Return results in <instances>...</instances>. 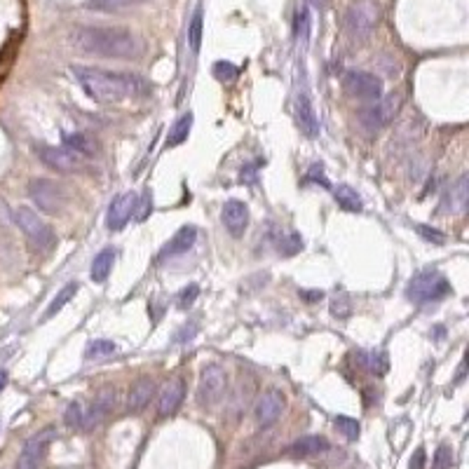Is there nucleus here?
I'll return each mask as SVG.
<instances>
[{
    "mask_svg": "<svg viewBox=\"0 0 469 469\" xmlns=\"http://www.w3.org/2000/svg\"><path fill=\"white\" fill-rule=\"evenodd\" d=\"M333 425H336L338 432L343 434L345 439H350V441H357L359 439V432H362L359 422L355 420V417H350V415H338L336 420H333Z\"/></svg>",
    "mask_w": 469,
    "mask_h": 469,
    "instance_id": "obj_30",
    "label": "nucleus"
},
{
    "mask_svg": "<svg viewBox=\"0 0 469 469\" xmlns=\"http://www.w3.org/2000/svg\"><path fill=\"white\" fill-rule=\"evenodd\" d=\"M343 89L359 101H378L383 96V80L366 70H348L343 75Z\"/></svg>",
    "mask_w": 469,
    "mask_h": 469,
    "instance_id": "obj_9",
    "label": "nucleus"
},
{
    "mask_svg": "<svg viewBox=\"0 0 469 469\" xmlns=\"http://www.w3.org/2000/svg\"><path fill=\"white\" fill-rule=\"evenodd\" d=\"M326 451H329V441H326V436H319V434L300 436V439H295L291 446L286 448V453L293 455V458H314V455H322Z\"/></svg>",
    "mask_w": 469,
    "mask_h": 469,
    "instance_id": "obj_19",
    "label": "nucleus"
},
{
    "mask_svg": "<svg viewBox=\"0 0 469 469\" xmlns=\"http://www.w3.org/2000/svg\"><path fill=\"white\" fill-rule=\"evenodd\" d=\"M29 195L31 200L43 214H61L63 207H66V192L56 181H49V178H33L29 183Z\"/></svg>",
    "mask_w": 469,
    "mask_h": 469,
    "instance_id": "obj_8",
    "label": "nucleus"
},
{
    "mask_svg": "<svg viewBox=\"0 0 469 469\" xmlns=\"http://www.w3.org/2000/svg\"><path fill=\"white\" fill-rule=\"evenodd\" d=\"M56 436L54 427H45L38 434H33L31 439L24 443L22 453H19L17 469H40L45 455H47V448L52 439Z\"/></svg>",
    "mask_w": 469,
    "mask_h": 469,
    "instance_id": "obj_11",
    "label": "nucleus"
},
{
    "mask_svg": "<svg viewBox=\"0 0 469 469\" xmlns=\"http://www.w3.org/2000/svg\"><path fill=\"white\" fill-rule=\"evenodd\" d=\"M425 460H427V455H425V448H415V453L410 455V462H408V469H425Z\"/></svg>",
    "mask_w": 469,
    "mask_h": 469,
    "instance_id": "obj_41",
    "label": "nucleus"
},
{
    "mask_svg": "<svg viewBox=\"0 0 469 469\" xmlns=\"http://www.w3.org/2000/svg\"><path fill=\"white\" fill-rule=\"evenodd\" d=\"M211 73H214V78L221 82H233V80H237V75H240V68L230 61H216L214 68H211Z\"/></svg>",
    "mask_w": 469,
    "mask_h": 469,
    "instance_id": "obj_31",
    "label": "nucleus"
},
{
    "mask_svg": "<svg viewBox=\"0 0 469 469\" xmlns=\"http://www.w3.org/2000/svg\"><path fill=\"white\" fill-rule=\"evenodd\" d=\"M333 197H336L338 207L343 211H350V214H357V211L364 209L362 197H359V192L352 188V185H338V188L333 190Z\"/></svg>",
    "mask_w": 469,
    "mask_h": 469,
    "instance_id": "obj_23",
    "label": "nucleus"
},
{
    "mask_svg": "<svg viewBox=\"0 0 469 469\" xmlns=\"http://www.w3.org/2000/svg\"><path fill=\"white\" fill-rule=\"evenodd\" d=\"M350 312H352V307H350L348 298H336L331 303V314H333V317H348Z\"/></svg>",
    "mask_w": 469,
    "mask_h": 469,
    "instance_id": "obj_40",
    "label": "nucleus"
},
{
    "mask_svg": "<svg viewBox=\"0 0 469 469\" xmlns=\"http://www.w3.org/2000/svg\"><path fill=\"white\" fill-rule=\"evenodd\" d=\"M415 230H417V235H420V237H425V240L434 242V244H443V242H446V237H443V235H441V233H439V230H436V228L417 226Z\"/></svg>",
    "mask_w": 469,
    "mask_h": 469,
    "instance_id": "obj_39",
    "label": "nucleus"
},
{
    "mask_svg": "<svg viewBox=\"0 0 469 469\" xmlns=\"http://www.w3.org/2000/svg\"><path fill=\"white\" fill-rule=\"evenodd\" d=\"M295 120H298V127L303 130L305 137L317 139L319 137V118L317 111H314L312 99L307 96V92H300L295 96Z\"/></svg>",
    "mask_w": 469,
    "mask_h": 469,
    "instance_id": "obj_17",
    "label": "nucleus"
},
{
    "mask_svg": "<svg viewBox=\"0 0 469 469\" xmlns=\"http://www.w3.org/2000/svg\"><path fill=\"white\" fill-rule=\"evenodd\" d=\"M70 73L75 75L78 85L85 89L89 99L99 104H118L125 99H141L151 94V85L144 75L122 73V70H108L96 66H73Z\"/></svg>",
    "mask_w": 469,
    "mask_h": 469,
    "instance_id": "obj_1",
    "label": "nucleus"
},
{
    "mask_svg": "<svg viewBox=\"0 0 469 469\" xmlns=\"http://www.w3.org/2000/svg\"><path fill=\"white\" fill-rule=\"evenodd\" d=\"M12 221L17 223L19 230L24 233V237L29 240L31 247L36 249V252H52L54 244H56V235L52 226H47V223L43 221L40 216L36 214L31 207H19L12 211Z\"/></svg>",
    "mask_w": 469,
    "mask_h": 469,
    "instance_id": "obj_3",
    "label": "nucleus"
},
{
    "mask_svg": "<svg viewBox=\"0 0 469 469\" xmlns=\"http://www.w3.org/2000/svg\"><path fill=\"white\" fill-rule=\"evenodd\" d=\"M5 385H8V374H5V371H0V392L5 390Z\"/></svg>",
    "mask_w": 469,
    "mask_h": 469,
    "instance_id": "obj_44",
    "label": "nucleus"
},
{
    "mask_svg": "<svg viewBox=\"0 0 469 469\" xmlns=\"http://www.w3.org/2000/svg\"><path fill=\"white\" fill-rule=\"evenodd\" d=\"M141 3H148V0H87L85 5L87 10H94V12H120Z\"/></svg>",
    "mask_w": 469,
    "mask_h": 469,
    "instance_id": "obj_26",
    "label": "nucleus"
},
{
    "mask_svg": "<svg viewBox=\"0 0 469 469\" xmlns=\"http://www.w3.org/2000/svg\"><path fill=\"white\" fill-rule=\"evenodd\" d=\"M63 146L75 155H92L94 153V146L89 144L85 134H63Z\"/></svg>",
    "mask_w": 469,
    "mask_h": 469,
    "instance_id": "obj_27",
    "label": "nucleus"
},
{
    "mask_svg": "<svg viewBox=\"0 0 469 469\" xmlns=\"http://www.w3.org/2000/svg\"><path fill=\"white\" fill-rule=\"evenodd\" d=\"M286 408V397L284 392L277 390V387H270L266 390L263 394L259 397V401H256V408H254V417H256V425L268 429L272 427L275 422L279 420L282 413H284Z\"/></svg>",
    "mask_w": 469,
    "mask_h": 469,
    "instance_id": "obj_10",
    "label": "nucleus"
},
{
    "mask_svg": "<svg viewBox=\"0 0 469 469\" xmlns=\"http://www.w3.org/2000/svg\"><path fill=\"white\" fill-rule=\"evenodd\" d=\"M451 293V284L446 282L441 272L436 270H422L413 279L408 282L406 295L415 303H432V300H441Z\"/></svg>",
    "mask_w": 469,
    "mask_h": 469,
    "instance_id": "obj_5",
    "label": "nucleus"
},
{
    "mask_svg": "<svg viewBox=\"0 0 469 469\" xmlns=\"http://www.w3.org/2000/svg\"><path fill=\"white\" fill-rule=\"evenodd\" d=\"M82 417H85V408H82V403L80 401L68 403L66 413H63V422L73 429H82Z\"/></svg>",
    "mask_w": 469,
    "mask_h": 469,
    "instance_id": "obj_32",
    "label": "nucleus"
},
{
    "mask_svg": "<svg viewBox=\"0 0 469 469\" xmlns=\"http://www.w3.org/2000/svg\"><path fill=\"white\" fill-rule=\"evenodd\" d=\"M272 242H275V249H277L282 256H293L303 249V240H300V235L293 233V230H277V233L272 235Z\"/></svg>",
    "mask_w": 469,
    "mask_h": 469,
    "instance_id": "obj_22",
    "label": "nucleus"
},
{
    "mask_svg": "<svg viewBox=\"0 0 469 469\" xmlns=\"http://www.w3.org/2000/svg\"><path fill=\"white\" fill-rule=\"evenodd\" d=\"M183 399H185V385H183V380L174 378V380H169L162 390H160L157 415L160 417H171L178 408H181Z\"/></svg>",
    "mask_w": 469,
    "mask_h": 469,
    "instance_id": "obj_14",
    "label": "nucleus"
},
{
    "mask_svg": "<svg viewBox=\"0 0 469 469\" xmlns=\"http://www.w3.org/2000/svg\"><path fill=\"white\" fill-rule=\"evenodd\" d=\"M399 108H401V94L394 92V94L380 96V99L374 101L371 106L362 108V111L357 113V118L362 122L364 130L380 132L397 118V115H399Z\"/></svg>",
    "mask_w": 469,
    "mask_h": 469,
    "instance_id": "obj_7",
    "label": "nucleus"
},
{
    "mask_svg": "<svg viewBox=\"0 0 469 469\" xmlns=\"http://www.w3.org/2000/svg\"><path fill=\"white\" fill-rule=\"evenodd\" d=\"M113 263H115V249L113 247L101 249V252L94 256L92 270H89V277H92V282H96V284L106 282L108 275H111V270H113Z\"/></svg>",
    "mask_w": 469,
    "mask_h": 469,
    "instance_id": "obj_21",
    "label": "nucleus"
},
{
    "mask_svg": "<svg viewBox=\"0 0 469 469\" xmlns=\"http://www.w3.org/2000/svg\"><path fill=\"white\" fill-rule=\"evenodd\" d=\"M223 226L233 237H242L249 226V207L240 200H228L221 211Z\"/></svg>",
    "mask_w": 469,
    "mask_h": 469,
    "instance_id": "obj_16",
    "label": "nucleus"
},
{
    "mask_svg": "<svg viewBox=\"0 0 469 469\" xmlns=\"http://www.w3.org/2000/svg\"><path fill=\"white\" fill-rule=\"evenodd\" d=\"M303 298H307V300H319V298H322V291H314V293H303Z\"/></svg>",
    "mask_w": 469,
    "mask_h": 469,
    "instance_id": "obj_43",
    "label": "nucleus"
},
{
    "mask_svg": "<svg viewBox=\"0 0 469 469\" xmlns=\"http://www.w3.org/2000/svg\"><path fill=\"white\" fill-rule=\"evenodd\" d=\"M228 390V374L221 364H209L202 369L200 374V383H197V403L202 408H214L216 403L223 401Z\"/></svg>",
    "mask_w": 469,
    "mask_h": 469,
    "instance_id": "obj_6",
    "label": "nucleus"
},
{
    "mask_svg": "<svg viewBox=\"0 0 469 469\" xmlns=\"http://www.w3.org/2000/svg\"><path fill=\"white\" fill-rule=\"evenodd\" d=\"M451 465H453V451H451V446L441 443V446L436 448V453H434L432 469H451Z\"/></svg>",
    "mask_w": 469,
    "mask_h": 469,
    "instance_id": "obj_35",
    "label": "nucleus"
},
{
    "mask_svg": "<svg viewBox=\"0 0 469 469\" xmlns=\"http://www.w3.org/2000/svg\"><path fill=\"white\" fill-rule=\"evenodd\" d=\"M78 289H80L78 282H68L66 286L59 289V291H56V295L52 298V303H49V307L45 310V317L43 319H52L56 312H61L63 307H66L70 300H73V295L78 293Z\"/></svg>",
    "mask_w": 469,
    "mask_h": 469,
    "instance_id": "obj_24",
    "label": "nucleus"
},
{
    "mask_svg": "<svg viewBox=\"0 0 469 469\" xmlns=\"http://www.w3.org/2000/svg\"><path fill=\"white\" fill-rule=\"evenodd\" d=\"M153 397H155V383H153V378L148 376L139 378V380L132 385L130 397H127V410L134 415L141 413V410H146Z\"/></svg>",
    "mask_w": 469,
    "mask_h": 469,
    "instance_id": "obj_18",
    "label": "nucleus"
},
{
    "mask_svg": "<svg viewBox=\"0 0 469 469\" xmlns=\"http://www.w3.org/2000/svg\"><path fill=\"white\" fill-rule=\"evenodd\" d=\"M467 185H469V181H467V174H462V176L458 178V183H455V190H453L455 209H458L460 214L467 209Z\"/></svg>",
    "mask_w": 469,
    "mask_h": 469,
    "instance_id": "obj_34",
    "label": "nucleus"
},
{
    "mask_svg": "<svg viewBox=\"0 0 469 469\" xmlns=\"http://www.w3.org/2000/svg\"><path fill=\"white\" fill-rule=\"evenodd\" d=\"M115 397H118V392H115L113 387L101 390L99 394H96V399L92 401V406H89V410L85 413V417H82V429H87L89 432V429L99 427L101 422L113 413L115 403H118Z\"/></svg>",
    "mask_w": 469,
    "mask_h": 469,
    "instance_id": "obj_13",
    "label": "nucleus"
},
{
    "mask_svg": "<svg viewBox=\"0 0 469 469\" xmlns=\"http://www.w3.org/2000/svg\"><path fill=\"white\" fill-rule=\"evenodd\" d=\"M70 43L85 54L104 56V59H137L144 52V45L132 31L122 26H85L73 29Z\"/></svg>",
    "mask_w": 469,
    "mask_h": 469,
    "instance_id": "obj_2",
    "label": "nucleus"
},
{
    "mask_svg": "<svg viewBox=\"0 0 469 469\" xmlns=\"http://www.w3.org/2000/svg\"><path fill=\"white\" fill-rule=\"evenodd\" d=\"M197 295H200V286H197V284H188L181 293H178V307H181V310L190 307L192 303H195Z\"/></svg>",
    "mask_w": 469,
    "mask_h": 469,
    "instance_id": "obj_38",
    "label": "nucleus"
},
{
    "mask_svg": "<svg viewBox=\"0 0 469 469\" xmlns=\"http://www.w3.org/2000/svg\"><path fill=\"white\" fill-rule=\"evenodd\" d=\"M151 214H153V195H151V190H146L144 195L139 197V202H137L134 218H137V221H146Z\"/></svg>",
    "mask_w": 469,
    "mask_h": 469,
    "instance_id": "obj_37",
    "label": "nucleus"
},
{
    "mask_svg": "<svg viewBox=\"0 0 469 469\" xmlns=\"http://www.w3.org/2000/svg\"><path fill=\"white\" fill-rule=\"evenodd\" d=\"M137 202H139V195L137 192H122L115 200L111 202V207H108V216H106V226L111 233H118L130 223V218L134 216V211H137Z\"/></svg>",
    "mask_w": 469,
    "mask_h": 469,
    "instance_id": "obj_12",
    "label": "nucleus"
},
{
    "mask_svg": "<svg viewBox=\"0 0 469 469\" xmlns=\"http://www.w3.org/2000/svg\"><path fill=\"white\" fill-rule=\"evenodd\" d=\"M10 221H12V211L8 207V202L0 200V226H8Z\"/></svg>",
    "mask_w": 469,
    "mask_h": 469,
    "instance_id": "obj_42",
    "label": "nucleus"
},
{
    "mask_svg": "<svg viewBox=\"0 0 469 469\" xmlns=\"http://www.w3.org/2000/svg\"><path fill=\"white\" fill-rule=\"evenodd\" d=\"M197 240V228L195 226H183L178 233L171 237L169 242L162 247V252H160V259H174V256H181L185 254L188 249H192V244Z\"/></svg>",
    "mask_w": 469,
    "mask_h": 469,
    "instance_id": "obj_20",
    "label": "nucleus"
},
{
    "mask_svg": "<svg viewBox=\"0 0 469 469\" xmlns=\"http://www.w3.org/2000/svg\"><path fill=\"white\" fill-rule=\"evenodd\" d=\"M380 15L383 10L376 0H355L345 12V29H348L352 38L364 40V38L374 33V29L380 22Z\"/></svg>",
    "mask_w": 469,
    "mask_h": 469,
    "instance_id": "obj_4",
    "label": "nucleus"
},
{
    "mask_svg": "<svg viewBox=\"0 0 469 469\" xmlns=\"http://www.w3.org/2000/svg\"><path fill=\"white\" fill-rule=\"evenodd\" d=\"M188 43H190L192 52H200V45H202V8H197L195 15H192V19H190Z\"/></svg>",
    "mask_w": 469,
    "mask_h": 469,
    "instance_id": "obj_29",
    "label": "nucleus"
},
{
    "mask_svg": "<svg viewBox=\"0 0 469 469\" xmlns=\"http://www.w3.org/2000/svg\"><path fill=\"white\" fill-rule=\"evenodd\" d=\"M118 352V345L113 340H92L85 348V359H106Z\"/></svg>",
    "mask_w": 469,
    "mask_h": 469,
    "instance_id": "obj_28",
    "label": "nucleus"
},
{
    "mask_svg": "<svg viewBox=\"0 0 469 469\" xmlns=\"http://www.w3.org/2000/svg\"><path fill=\"white\" fill-rule=\"evenodd\" d=\"M38 157H40L49 169H56V171H75L80 167L75 153L66 151V148H56V146H38Z\"/></svg>",
    "mask_w": 469,
    "mask_h": 469,
    "instance_id": "obj_15",
    "label": "nucleus"
},
{
    "mask_svg": "<svg viewBox=\"0 0 469 469\" xmlns=\"http://www.w3.org/2000/svg\"><path fill=\"white\" fill-rule=\"evenodd\" d=\"M364 359H366L364 366L374 376H383L385 371H387V355H383V352H371V355H366Z\"/></svg>",
    "mask_w": 469,
    "mask_h": 469,
    "instance_id": "obj_33",
    "label": "nucleus"
},
{
    "mask_svg": "<svg viewBox=\"0 0 469 469\" xmlns=\"http://www.w3.org/2000/svg\"><path fill=\"white\" fill-rule=\"evenodd\" d=\"M307 33H310V15L303 8L295 12V36H298L300 43H307Z\"/></svg>",
    "mask_w": 469,
    "mask_h": 469,
    "instance_id": "obj_36",
    "label": "nucleus"
},
{
    "mask_svg": "<svg viewBox=\"0 0 469 469\" xmlns=\"http://www.w3.org/2000/svg\"><path fill=\"white\" fill-rule=\"evenodd\" d=\"M192 130V113H183L181 118L176 120V125L171 127L169 137H167V148H176L181 146L185 139H188V134Z\"/></svg>",
    "mask_w": 469,
    "mask_h": 469,
    "instance_id": "obj_25",
    "label": "nucleus"
}]
</instances>
